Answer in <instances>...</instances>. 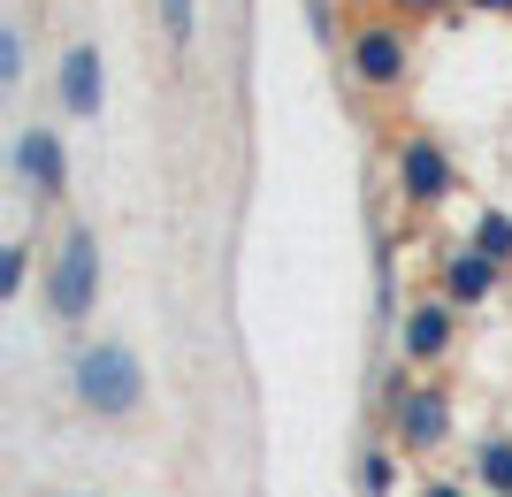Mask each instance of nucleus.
Segmentation results:
<instances>
[{
  "label": "nucleus",
  "instance_id": "nucleus-1",
  "mask_svg": "<svg viewBox=\"0 0 512 497\" xmlns=\"http://www.w3.org/2000/svg\"><path fill=\"white\" fill-rule=\"evenodd\" d=\"M69 390H77V406L100 413V421H130L138 398H146L138 352H130V345H85V352H77V368H69Z\"/></svg>",
  "mask_w": 512,
  "mask_h": 497
},
{
  "label": "nucleus",
  "instance_id": "nucleus-2",
  "mask_svg": "<svg viewBox=\"0 0 512 497\" xmlns=\"http://www.w3.org/2000/svg\"><path fill=\"white\" fill-rule=\"evenodd\" d=\"M92 299H100V238L77 222L62 238V253H54V268H46V306H54L62 322H85Z\"/></svg>",
  "mask_w": 512,
  "mask_h": 497
},
{
  "label": "nucleus",
  "instance_id": "nucleus-3",
  "mask_svg": "<svg viewBox=\"0 0 512 497\" xmlns=\"http://www.w3.org/2000/svg\"><path fill=\"white\" fill-rule=\"evenodd\" d=\"M16 176H23V192H39V199L69 192V146H62V130H46V123L23 130V138H16Z\"/></svg>",
  "mask_w": 512,
  "mask_h": 497
},
{
  "label": "nucleus",
  "instance_id": "nucleus-4",
  "mask_svg": "<svg viewBox=\"0 0 512 497\" xmlns=\"http://www.w3.org/2000/svg\"><path fill=\"white\" fill-rule=\"evenodd\" d=\"M100 92H107V69H100V46L77 39L62 54V115H77V123H92L100 115Z\"/></svg>",
  "mask_w": 512,
  "mask_h": 497
},
{
  "label": "nucleus",
  "instance_id": "nucleus-5",
  "mask_svg": "<svg viewBox=\"0 0 512 497\" xmlns=\"http://www.w3.org/2000/svg\"><path fill=\"white\" fill-rule=\"evenodd\" d=\"M352 77H360V85H398V77H406V39H398L390 23L352 31Z\"/></svg>",
  "mask_w": 512,
  "mask_h": 497
},
{
  "label": "nucleus",
  "instance_id": "nucleus-6",
  "mask_svg": "<svg viewBox=\"0 0 512 497\" xmlns=\"http://www.w3.org/2000/svg\"><path fill=\"white\" fill-rule=\"evenodd\" d=\"M398 184H406V199H421V207H436V199L451 192V161L436 138H406V153H398Z\"/></svg>",
  "mask_w": 512,
  "mask_h": 497
},
{
  "label": "nucleus",
  "instance_id": "nucleus-7",
  "mask_svg": "<svg viewBox=\"0 0 512 497\" xmlns=\"http://www.w3.org/2000/svg\"><path fill=\"white\" fill-rule=\"evenodd\" d=\"M398 345H406V360H444V352H451V299L413 306L406 329H398Z\"/></svg>",
  "mask_w": 512,
  "mask_h": 497
},
{
  "label": "nucleus",
  "instance_id": "nucleus-8",
  "mask_svg": "<svg viewBox=\"0 0 512 497\" xmlns=\"http://www.w3.org/2000/svg\"><path fill=\"white\" fill-rule=\"evenodd\" d=\"M398 436H406L413 452H428V444H444V436H451V406L436 398V390H413L406 406H398Z\"/></svg>",
  "mask_w": 512,
  "mask_h": 497
},
{
  "label": "nucleus",
  "instance_id": "nucleus-9",
  "mask_svg": "<svg viewBox=\"0 0 512 497\" xmlns=\"http://www.w3.org/2000/svg\"><path fill=\"white\" fill-rule=\"evenodd\" d=\"M490 283H497V260H490V253H451V268H444V291H451V306L490 299Z\"/></svg>",
  "mask_w": 512,
  "mask_h": 497
},
{
  "label": "nucleus",
  "instance_id": "nucleus-10",
  "mask_svg": "<svg viewBox=\"0 0 512 497\" xmlns=\"http://www.w3.org/2000/svg\"><path fill=\"white\" fill-rule=\"evenodd\" d=\"M474 467H482V482H490L497 497H512V436H490V444L474 452Z\"/></svg>",
  "mask_w": 512,
  "mask_h": 497
},
{
  "label": "nucleus",
  "instance_id": "nucleus-11",
  "mask_svg": "<svg viewBox=\"0 0 512 497\" xmlns=\"http://www.w3.org/2000/svg\"><path fill=\"white\" fill-rule=\"evenodd\" d=\"M161 23H169V39H176V46H192V31H199L192 0H161Z\"/></svg>",
  "mask_w": 512,
  "mask_h": 497
},
{
  "label": "nucleus",
  "instance_id": "nucleus-12",
  "mask_svg": "<svg viewBox=\"0 0 512 497\" xmlns=\"http://www.w3.org/2000/svg\"><path fill=\"white\" fill-rule=\"evenodd\" d=\"M474 238H482V253H490V260H505V253H512V222H505V215H482V230H474Z\"/></svg>",
  "mask_w": 512,
  "mask_h": 497
},
{
  "label": "nucleus",
  "instance_id": "nucleus-13",
  "mask_svg": "<svg viewBox=\"0 0 512 497\" xmlns=\"http://www.w3.org/2000/svg\"><path fill=\"white\" fill-rule=\"evenodd\" d=\"M0 77H8V85L23 77V31H16V23L0 31Z\"/></svg>",
  "mask_w": 512,
  "mask_h": 497
},
{
  "label": "nucleus",
  "instance_id": "nucleus-14",
  "mask_svg": "<svg viewBox=\"0 0 512 497\" xmlns=\"http://www.w3.org/2000/svg\"><path fill=\"white\" fill-rule=\"evenodd\" d=\"M421 497H467V490H451V482H428V490Z\"/></svg>",
  "mask_w": 512,
  "mask_h": 497
},
{
  "label": "nucleus",
  "instance_id": "nucleus-15",
  "mask_svg": "<svg viewBox=\"0 0 512 497\" xmlns=\"http://www.w3.org/2000/svg\"><path fill=\"white\" fill-rule=\"evenodd\" d=\"M306 8H314V23H329V16H337V8H329V0H306Z\"/></svg>",
  "mask_w": 512,
  "mask_h": 497
},
{
  "label": "nucleus",
  "instance_id": "nucleus-16",
  "mask_svg": "<svg viewBox=\"0 0 512 497\" xmlns=\"http://www.w3.org/2000/svg\"><path fill=\"white\" fill-rule=\"evenodd\" d=\"M406 8H436V0H406Z\"/></svg>",
  "mask_w": 512,
  "mask_h": 497
},
{
  "label": "nucleus",
  "instance_id": "nucleus-17",
  "mask_svg": "<svg viewBox=\"0 0 512 497\" xmlns=\"http://www.w3.org/2000/svg\"><path fill=\"white\" fill-rule=\"evenodd\" d=\"M54 497H62V490H54Z\"/></svg>",
  "mask_w": 512,
  "mask_h": 497
}]
</instances>
